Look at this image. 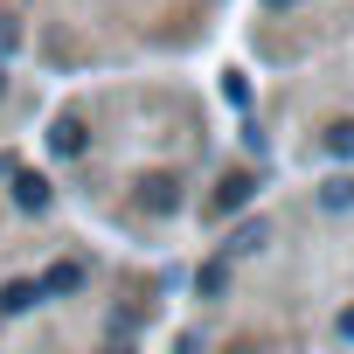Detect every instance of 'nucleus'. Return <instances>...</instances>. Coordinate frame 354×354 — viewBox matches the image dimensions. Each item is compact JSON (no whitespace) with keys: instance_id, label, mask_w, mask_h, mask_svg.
<instances>
[{"instance_id":"6e6552de","label":"nucleus","mask_w":354,"mask_h":354,"mask_svg":"<svg viewBox=\"0 0 354 354\" xmlns=\"http://www.w3.org/2000/svg\"><path fill=\"white\" fill-rule=\"evenodd\" d=\"M319 209H354V181L347 174H333V181L319 188Z\"/></svg>"},{"instance_id":"423d86ee","label":"nucleus","mask_w":354,"mask_h":354,"mask_svg":"<svg viewBox=\"0 0 354 354\" xmlns=\"http://www.w3.org/2000/svg\"><path fill=\"white\" fill-rule=\"evenodd\" d=\"M35 299H42V285H35V278H15L8 292H0V313H28Z\"/></svg>"},{"instance_id":"0eeeda50","label":"nucleus","mask_w":354,"mask_h":354,"mask_svg":"<svg viewBox=\"0 0 354 354\" xmlns=\"http://www.w3.org/2000/svg\"><path fill=\"white\" fill-rule=\"evenodd\" d=\"M35 285H42V299L49 292H77L84 285V264H49V278H35Z\"/></svg>"},{"instance_id":"7ed1b4c3","label":"nucleus","mask_w":354,"mask_h":354,"mask_svg":"<svg viewBox=\"0 0 354 354\" xmlns=\"http://www.w3.org/2000/svg\"><path fill=\"white\" fill-rule=\"evenodd\" d=\"M49 146H56L63 160H77V153H84V118H56V125H49Z\"/></svg>"},{"instance_id":"20e7f679","label":"nucleus","mask_w":354,"mask_h":354,"mask_svg":"<svg viewBox=\"0 0 354 354\" xmlns=\"http://www.w3.org/2000/svg\"><path fill=\"white\" fill-rule=\"evenodd\" d=\"M264 243H271V230H264V223H243V230L230 236V250H223V257H257Z\"/></svg>"},{"instance_id":"9b49d317","label":"nucleus","mask_w":354,"mask_h":354,"mask_svg":"<svg viewBox=\"0 0 354 354\" xmlns=\"http://www.w3.org/2000/svg\"><path fill=\"white\" fill-rule=\"evenodd\" d=\"M15 42H21V28H15V21H0V49H15Z\"/></svg>"},{"instance_id":"4468645a","label":"nucleus","mask_w":354,"mask_h":354,"mask_svg":"<svg viewBox=\"0 0 354 354\" xmlns=\"http://www.w3.org/2000/svg\"><path fill=\"white\" fill-rule=\"evenodd\" d=\"M0 91H8V77H0Z\"/></svg>"},{"instance_id":"9d476101","label":"nucleus","mask_w":354,"mask_h":354,"mask_svg":"<svg viewBox=\"0 0 354 354\" xmlns=\"http://www.w3.org/2000/svg\"><path fill=\"white\" fill-rule=\"evenodd\" d=\"M195 285H202V292H209V299H216V292H223V285H230V257H216V264H202V278H195Z\"/></svg>"},{"instance_id":"39448f33","label":"nucleus","mask_w":354,"mask_h":354,"mask_svg":"<svg viewBox=\"0 0 354 354\" xmlns=\"http://www.w3.org/2000/svg\"><path fill=\"white\" fill-rule=\"evenodd\" d=\"M250 188H257L250 174H223V188H216V209H243V202H250Z\"/></svg>"},{"instance_id":"1a4fd4ad","label":"nucleus","mask_w":354,"mask_h":354,"mask_svg":"<svg viewBox=\"0 0 354 354\" xmlns=\"http://www.w3.org/2000/svg\"><path fill=\"white\" fill-rule=\"evenodd\" d=\"M326 153H333V160H354V118L326 125Z\"/></svg>"},{"instance_id":"f8f14e48","label":"nucleus","mask_w":354,"mask_h":354,"mask_svg":"<svg viewBox=\"0 0 354 354\" xmlns=\"http://www.w3.org/2000/svg\"><path fill=\"white\" fill-rule=\"evenodd\" d=\"M340 333H347V340H354V306H347V313H340Z\"/></svg>"},{"instance_id":"f03ea898","label":"nucleus","mask_w":354,"mask_h":354,"mask_svg":"<svg viewBox=\"0 0 354 354\" xmlns=\"http://www.w3.org/2000/svg\"><path fill=\"white\" fill-rule=\"evenodd\" d=\"M15 202H21L28 216H42V209H49V181H42V174H15Z\"/></svg>"},{"instance_id":"f257e3e1","label":"nucleus","mask_w":354,"mask_h":354,"mask_svg":"<svg viewBox=\"0 0 354 354\" xmlns=\"http://www.w3.org/2000/svg\"><path fill=\"white\" fill-rule=\"evenodd\" d=\"M139 202H146L153 216H174V209H181V195H174V181H167V174H153V181H139Z\"/></svg>"},{"instance_id":"ddd939ff","label":"nucleus","mask_w":354,"mask_h":354,"mask_svg":"<svg viewBox=\"0 0 354 354\" xmlns=\"http://www.w3.org/2000/svg\"><path fill=\"white\" fill-rule=\"evenodd\" d=\"M264 8H299V0H264Z\"/></svg>"},{"instance_id":"2eb2a0df","label":"nucleus","mask_w":354,"mask_h":354,"mask_svg":"<svg viewBox=\"0 0 354 354\" xmlns=\"http://www.w3.org/2000/svg\"><path fill=\"white\" fill-rule=\"evenodd\" d=\"M111 354H125V347H111Z\"/></svg>"}]
</instances>
